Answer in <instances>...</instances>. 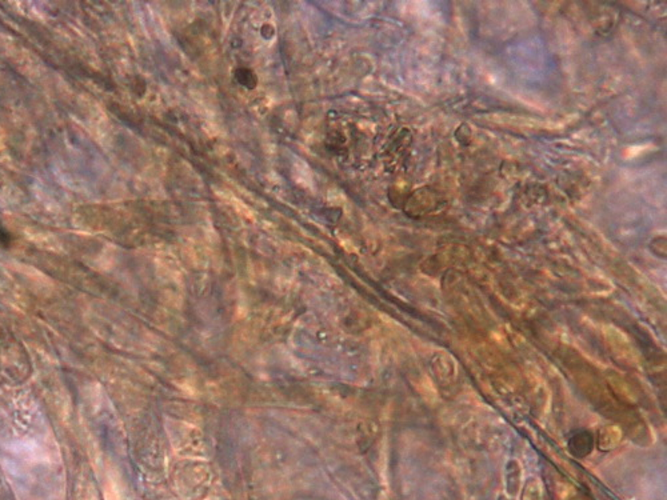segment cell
I'll use <instances>...</instances> for the list:
<instances>
[{
    "label": "cell",
    "instance_id": "cell-1",
    "mask_svg": "<svg viewBox=\"0 0 667 500\" xmlns=\"http://www.w3.org/2000/svg\"><path fill=\"white\" fill-rule=\"evenodd\" d=\"M236 76H238V80L241 82V84L245 86V87L252 89V87L257 84V79H255V76H254V74H252L250 70L242 68V70L238 71Z\"/></svg>",
    "mask_w": 667,
    "mask_h": 500
},
{
    "label": "cell",
    "instance_id": "cell-2",
    "mask_svg": "<svg viewBox=\"0 0 667 500\" xmlns=\"http://www.w3.org/2000/svg\"><path fill=\"white\" fill-rule=\"evenodd\" d=\"M10 239H11V236L8 235L6 231H3V230L0 228V242H1V243H8Z\"/></svg>",
    "mask_w": 667,
    "mask_h": 500
}]
</instances>
